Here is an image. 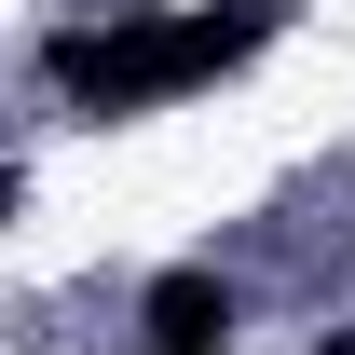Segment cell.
<instances>
[{
    "label": "cell",
    "mask_w": 355,
    "mask_h": 355,
    "mask_svg": "<svg viewBox=\"0 0 355 355\" xmlns=\"http://www.w3.org/2000/svg\"><path fill=\"white\" fill-rule=\"evenodd\" d=\"M287 28V0H219V14H110V28H55L42 83L83 96V110H164V96L219 83Z\"/></svg>",
    "instance_id": "obj_1"
},
{
    "label": "cell",
    "mask_w": 355,
    "mask_h": 355,
    "mask_svg": "<svg viewBox=\"0 0 355 355\" xmlns=\"http://www.w3.org/2000/svg\"><path fill=\"white\" fill-rule=\"evenodd\" d=\"M137 342L150 355H232V287L219 273H150L137 287Z\"/></svg>",
    "instance_id": "obj_2"
}]
</instances>
